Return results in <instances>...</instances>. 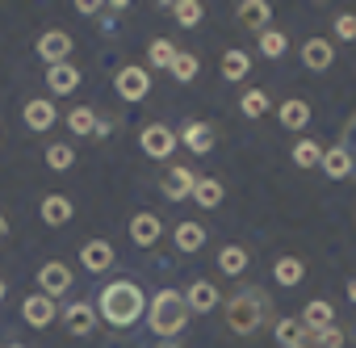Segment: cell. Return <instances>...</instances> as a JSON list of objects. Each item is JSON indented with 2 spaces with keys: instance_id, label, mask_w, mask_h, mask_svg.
Returning a JSON list of instances; mask_svg holds the SVG:
<instances>
[{
  "instance_id": "31",
  "label": "cell",
  "mask_w": 356,
  "mask_h": 348,
  "mask_svg": "<svg viewBox=\"0 0 356 348\" xmlns=\"http://www.w3.org/2000/svg\"><path fill=\"white\" fill-rule=\"evenodd\" d=\"M147 59H151V68L168 72V68H172V59H176V47H172L168 38H151V42H147Z\"/></svg>"
},
{
  "instance_id": "10",
  "label": "cell",
  "mask_w": 356,
  "mask_h": 348,
  "mask_svg": "<svg viewBox=\"0 0 356 348\" xmlns=\"http://www.w3.org/2000/svg\"><path fill=\"white\" fill-rule=\"evenodd\" d=\"M235 17H239V26H248V30L264 34V30H268V22H273V5H268V0H243V5L235 9Z\"/></svg>"
},
{
  "instance_id": "8",
  "label": "cell",
  "mask_w": 356,
  "mask_h": 348,
  "mask_svg": "<svg viewBox=\"0 0 356 348\" xmlns=\"http://www.w3.org/2000/svg\"><path fill=\"white\" fill-rule=\"evenodd\" d=\"M38 290H42L47 298L67 294V290H72V269H67L63 260H47V264L38 269Z\"/></svg>"
},
{
  "instance_id": "9",
  "label": "cell",
  "mask_w": 356,
  "mask_h": 348,
  "mask_svg": "<svg viewBox=\"0 0 356 348\" xmlns=\"http://www.w3.org/2000/svg\"><path fill=\"white\" fill-rule=\"evenodd\" d=\"M22 319H26L30 327H51V323L59 319V306H55V298H47V294H30V298L22 302Z\"/></svg>"
},
{
  "instance_id": "33",
  "label": "cell",
  "mask_w": 356,
  "mask_h": 348,
  "mask_svg": "<svg viewBox=\"0 0 356 348\" xmlns=\"http://www.w3.org/2000/svg\"><path fill=\"white\" fill-rule=\"evenodd\" d=\"M298 348H343V327H327V331H306V340Z\"/></svg>"
},
{
  "instance_id": "4",
  "label": "cell",
  "mask_w": 356,
  "mask_h": 348,
  "mask_svg": "<svg viewBox=\"0 0 356 348\" xmlns=\"http://www.w3.org/2000/svg\"><path fill=\"white\" fill-rule=\"evenodd\" d=\"M138 143H143V151H147L151 159H172V151L181 147L176 130H172V126H163V122H151V126H143Z\"/></svg>"
},
{
  "instance_id": "3",
  "label": "cell",
  "mask_w": 356,
  "mask_h": 348,
  "mask_svg": "<svg viewBox=\"0 0 356 348\" xmlns=\"http://www.w3.org/2000/svg\"><path fill=\"white\" fill-rule=\"evenodd\" d=\"M147 323H151V331L163 335V340L181 335L185 323H189V302H185V294H181V290H159V294L147 302Z\"/></svg>"
},
{
  "instance_id": "14",
  "label": "cell",
  "mask_w": 356,
  "mask_h": 348,
  "mask_svg": "<svg viewBox=\"0 0 356 348\" xmlns=\"http://www.w3.org/2000/svg\"><path fill=\"white\" fill-rule=\"evenodd\" d=\"M38 214H42L47 227H63V223H72L76 206H72V198H63V193H47L42 206H38Z\"/></svg>"
},
{
  "instance_id": "7",
  "label": "cell",
  "mask_w": 356,
  "mask_h": 348,
  "mask_svg": "<svg viewBox=\"0 0 356 348\" xmlns=\"http://www.w3.org/2000/svg\"><path fill=\"white\" fill-rule=\"evenodd\" d=\"M113 88H118V97L122 101H143L147 93H151V72L147 68H122L118 76H113Z\"/></svg>"
},
{
  "instance_id": "17",
  "label": "cell",
  "mask_w": 356,
  "mask_h": 348,
  "mask_svg": "<svg viewBox=\"0 0 356 348\" xmlns=\"http://www.w3.org/2000/svg\"><path fill=\"white\" fill-rule=\"evenodd\" d=\"M22 122L30 126V130H51L55 122H59V109L51 105V101H26V109H22Z\"/></svg>"
},
{
  "instance_id": "36",
  "label": "cell",
  "mask_w": 356,
  "mask_h": 348,
  "mask_svg": "<svg viewBox=\"0 0 356 348\" xmlns=\"http://www.w3.org/2000/svg\"><path fill=\"white\" fill-rule=\"evenodd\" d=\"M181 84H189L193 76H197V55H189V51H176V59H172V68H168Z\"/></svg>"
},
{
  "instance_id": "21",
  "label": "cell",
  "mask_w": 356,
  "mask_h": 348,
  "mask_svg": "<svg viewBox=\"0 0 356 348\" xmlns=\"http://www.w3.org/2000/svg\"><path fill=\"white\" fill-rule=\"evenodd\" d=\"M310 113H314V109H310L302 97H289V101H281V109H277V118H281V126H285V130H306Z\"/></svg>"
},
{
  "instance_id": "22",
  "label": "cell",
  "mask_w": 356,
  "mask_h": 348,
  "mask_svg": "<svg viewBox=\"0 0 356 348\" xmlns=\"http://www.w3.org/2000/svg\"><path fill=\"white\" fill-rule=\"evenodd\" d=\"M159 231H163V223H159L155 214H147V210L130 219V239H134L138 248H151V244L159 239Z\"/></svg>"
},
{
  "instance_id": "13",
  "label": "cell",
  "mask_w": 356,
  "mask_h": 348,
  "mask_svg": "<svg viewBox=\"0 0 356 348\" xmlns=\"http://www.w3.org/2000/svg\"><path fill=\"white\" fill-rule=\"evenodd\" d=\"M67 126H72V134H80V139H92V134H101V139H105V130H109V126L97 118V109H92V105L72 109V113H67Z\"/></svg>"
},
{
  "instance_id": "11",
  "label": "cell",
  "mask_w": 356,
  "mask_h": 348,
  "mask_svg": "<svg viewBox=\"0 0 356 348\" xmlns=\"http://www.w3.org/2000/svg\"><path fill=\"white\" fill-rule=\"evenodd\" d=\"M63 327H67L72 335H92V331H97V306L72 302V306L63 310Z\"/></svg>"
},
{
  "instance_id": "25",
  "label": "cell",
  "mask_w": 356,
  "mask_h": 348,
  "mask_svg": "<svg viewBox=\"0 0 356 348\" xmlns=\"http://www.w3.org/2000/svg\"><path fill=\"white\" fill-rule=\"evenodd\" d=\"M185 302H189V315H193V310H202V315H206V310H214V306H218V290H214L210 281H193V285H189V294H185Z\"/></svg>"
},
{
  "instance_id": "45",
  "label": "cell",
  "mask_w": 356,
  "mask_h": 348,
  "mask_svg": "<svg viewBox=\"0 0 356 348\" xmlns=\"http://www.w3.org/2000/svg\"><path fill=\"white\" fill-rule=\"evenodd\" d=\"M163 348H181V344H163Z\"/></svg>"
},
{
  "instance_id": "1",
  "label": "cell",
  "mask_w": 356,
  "mask_h": 348,
  "mask_svg": "<svg viewBox=\"0 0 356 348\" xmlns=\"http://www.w3.org/2000/svg\"><path fill=\"white\" fill-rule=\"evenodd\" d=\"M147 310V294L138 281H109L101 294H97V319H105L109 327H130L138 323V315Z\"/></svg>"
},
{
  "instance_id": "44",
  "label": "cell",
  "mask_w": 356,
  "mask_h": 348,
  "mask_svg": "<svg viewBox=\"0 0 356 348\" xmlns=\"http://www.w3.org/2000/svg\"><path fill=\"white\" fill-rule=\"evenodd\" d=\"M5 348H26V344H5Z\"/></svg>"
},
{
  "instance_id": "38",
  "label": "cell",
  "mask_w": 356,
  "mask_h": 348,
  "mask_svg": "<svg viewBox=\"0 0 356 348\" xmlns=\"http://www.w3.org/2000/svg\"><path fill=\"white\" fill-rule=\"evenodd\" d=\"M335 38L339 42H356V13H339L335 17Z\"/></svg>"
},
{
  "instance_id": "37",
  "label": "cell",
  "mask_w": 356,
  "mask_h": 348,
  "mask_svg": "<svg viewBox=\"0 0 356 348\" xmlns=\"http://www.w3.org/2000/svg\"><path fill=\"white\" fill-rule=\"evenodd\" d=\"M285 47H289V38H285L281 30H264V34H260V55H264V59H281Z\"/></svg>"
},
{
  "instance_id": "15",
  "label": "cell",
  "mask_w": 356,
  "mask_h": 348,
  "mask_svg": "<svg viewBox=\"0 0 356 348\" xmlns=\"http://www.w3.org/2000/svg\"><path fill=\"white\" fill-rule=\"evenodd\" d=\"M298 323L306 331H327V327H335V310H331L327 298H314V302H306V310L298 315Z\"/></svg>"
},
{
  "instance_id": "40",
  "label": "cell",
  "mask_w": 356,
  "mask_h": 348,
  "mask_svg": "<svg viewBox=\"0 0 356 348\" xmlns=\"http://www.w3.org/2000/svg\"><path fill=\"white\" fill-rule=\"evenodd\" d=\"M72 9H80L84 17H92V13H97V9H105V5H97V0H76V5H72Z\"/></svg>"
},
{
  "instance_id": "6",
  "label": "cell",
  "mask_w": 356,
  "mask_h": 348,
  "mask_svg": "<svg viewBox=\"0 0 356 348\" xmlns=\"http://www.w3.org/2000/svg\"><path fill=\"white\" fill-rule=\"evenodd\" d=\"M34 47H38V59H42L47 68H55V63H72V47H76V42H72V34H63V30H47Z\"/></svg>"
},
{
  "instance_id": "39",
  "label": "cell",
  "mask_w": 356,
  "mask_h": 348,
  "mask_svg": "<svg viewBox=\"0 0 356 348\" xmlns=\"http://www.w3.org/2000/svg\"><path fill=\"white\" fill-rule=\"evenodd\" d=\"M339 147H343V151L352 155V168H356V113H352V118L343 122V143H339Z\"/></svg>"
},
{
  "instance_id": "20",
  "label": "cell",
  "mask_w": 356,
  "mask_h": 348,
  "mask_svg": "<svg viewBox=\"0 0 356 348\" xmlns=\"http://www.w3.org/2000/svg\"><path fill=\"white\" fill-rule=\"evenodd\" d=\"M80 264H84L88 273H105V269L113 264V248H109L105 239H88V244L80 248Z\"/></svg>"
},
{
  "instance_id": "42",
  "label": "cell",
  "mask_w": 356,
  "mask_h": 348,
  "mask_svg": "<svg viewBox=\"0 0 356 348\" xmlns=\"http://www.w3.org/2000/svg\"><path fill=\"white\" fill-rule=\"evenodd\" d=\"M348 298H352V302H356V277H352V281H348Z\"/></svg>"
},
{
  "instance_id": "2",
  "label": "cell",
  "mask_w": 356,
  "mask_h": 348,
  "mask_svg": "<svg viewBox=\"0 0 356 348\" xmlns=\"http://www.w3.org/2000/svg\"><path fill=\"white\" fill-rule=\"evenodd\" d=\"M227 327L235 331V335H256V331H264L268 327V319H273V302H268V294L264 290H256V285H243V290H235L231 298H227Z\"/></svg>"
},
{
  "instance_id": "32",
  "label": "cell",
  "mask_w": 356,
  "mask_h": 348,
  "mask_svg": "<svg viewBox=\"0 0 356 348\" xmlns=\"http://www.w3.org/2000/svg\"><path fill=\"white\" fill-rule=\"evenodd\" d=\"M239 109H243V118H264V113L273 109V101H268L264 88H248L243 101H239Z\"/></svg>"
},
{
  "instance_id": "43",
  "label": "cell",
  "mask_w": 356,
  "mask_h": 348,
  "mask_svg": "<svg viewBox=\"0 0 356 348\" xmlns=\"http://www.w3.org/2000/svg\"><path fill=\"white\" fill-rule=\"evenodd\" d=\"M5 294H9V285H5V277H0V302H5Z\"/></svg>"
},
{
  "instance_id": "34",
  "label": "cell",
  "mask_w": 356,
  "mask_h": 348,
  "mask_svg": "<svg viewBox=\"0 0 356 348\" xmlns=\"http://www.w3.org/2000/svg\"><path fill=\"white\" fill-rule=\"evenodd\" d=\"M72 164H76L72 143H51V147H47V168H51V172H67Z\"/></svg>"
},
{
  "instance_id": "30",
  "label": "cell",
  "mask_w": 356,
  "mask_h": 348,
  "mask_svg": "<svg viewBox=\"0 0 356 348\" xmlns=\"http://www.w3.org/2000/svg\"><path fill=\"white\" fill-rule=\"evenodd\" d=\"M289 155H293V164H298V168H306V172H310V168H318V159H323V143L302 139V143H293V151H289Z\"/></svg>"
},
{
  "instance_id": "19",
  "label": "cell",
  "mask_w": 356,
  "mask_h": 348,
  "mask_svg": "<svg viewBox=\"0 0 356 348\" xmlns=\"http://www.w3.org/2000/svg\"><path fill=\"white\" fill-rule=\"evenodd\" d=\"M47 88H51L55 97H67V93L80 88V72H76L72 63H55V68H47Z\"/></svg>"
},
{
  "instance_id": "5",
  "label": "cell",
  "mask_w": 356,
  "mask_h": 348,
  "mask_svg": "<svg viewBox=\"0 0 356 348\" xmlns=\"http://www.w3.org/2000/svg\"><path fill=\"white\" fill-rule=\"evenodd\" d=\"M193 185H197V172H193V168H185V164H172L163 177H159V193H163V198H172V202L193 198Z\"/></svg>"
},
{
  "instance_id": "26",
  "label": "cell",
  "mask_w": 356,
  "mask_h": 348,
  "mask_svg": "<svg viewBox=\"0 0 356 348\" xmlns=\"http://www.w3.org/2000/svg\"><path fill=\"white\" fill-rule=\"evenodd\" d=\"M273 277H277V285L289 290V285H298V281L306 277V264H302L298 256H281V260L273 264Z\"/></svg>"
},
{
  "instance_id": "24",
  "label": "cell",
  "mask_w": 356,
  "mask_h": 348,
  "mask_svg": "<svg viewBox=\"0 0 356 348\" xmlns=\"http://www.w3.org/2000/svg\"><path fill=\"white\" fill-rule=\"evenodd\" d=\"M163 13H172L176 17V26H185V30H193V26H202V17H206V9L197 5V0H176V5H159Z\"/></svg>"
},
{
  "instance_id": "16",
  "label": "cell",
  "mask_w": 356,
  "mask_h": 348,
  "mask_svg": "<svg viewBox=\"0 0 356 348\" xmlns=\"http://www.w3.org/2000/svg\"><path fill=\"white\" fill-rule=\"evenodd\" d=\"M318 168H323V177H331V181H348L352 177V155L343 147H323Z\"/></svg>"
},
{
  "instance_id": "28",
  "label": "cell",
  "mask_w": 356,
  "mask_h": 348,
  "mask_svg": "<svg viewBox=\"0 0 356 348\" xmlns=\"http://www.w3.org/2000/svg\"><path fill=\"white\" fill-rule=\"evenodd\" d=\"M172 239H176V248H181V252H197L206 244V227L202 223H181Z\"/></svg>"
},
{
  "instance_id": "23",
  "label": "cell",
  "mask_w": 356,
  "mask_h": 348,
  "mask_svg": "<svg viewBox=\"0 0 356 348\" xmlns=\"http://www.w3.org/2000/svg\"><path fill=\"white\" fill-rule=\"evenodd\" d=\"M222 198H227L222 181H214V177H197V185H193V202H197L202 210H214V206H222Z\"/></svg>"
},
{
  "instance_id": "35",
  "label": "cell",
  "mask_w": 356,
  "mask_h": 348,
  "mask_svg": "<svg viewBox=\"0 0 356 348\" xmlns=\"http://www.w3.org/2000/svg\"><path fill=\"white\" fill-rule=\"evenodd\" d=\"M277 344H285V348H298L302 340H306V327L298 323V319H277Z\"/></svg>"
},
{
  "instance_id": "41",
  "label": "cell",
  "mask_w": 356,
  "mask_h": 348,
  "mask_svg": "<svg viewBox=\"0 0 356 348\" xmlns=\"http://www.w3.org/2000/svg\"><path fill=\"white\" fill-rule=\"evenodd\" d=\"M5 235H9V219L0 214V244H5Z\"/></svg>"
},
{
  "instance_id": "12",
  "label": "cell",
  "mask_w": 356,
  "mask_h": 348,
  "mask_svg": "<svg viewBox=\"0 0 356 348\" xmlns=\"http://www.w3.org/2000/svg\"><path fill=\"white\" fill-rule=\"evenodd\" d=\"M302 63H306L310 72H327V68L335 63V42H327V38L302 42Z\"/></svg>"
},
{
  "instance_id": "27",
  "label": "cell",
  "mask_w": 356,
  "mask_h": 348,
  "mask_svg": "<svg viewBox=\"0 0 356 348\" xmlns=\"http://www.w3.org/2000/svg\"><path fill=\"white\" fill-rule=\"evenodd\" d=\"M218 269H222L227 277H239V273L248 269V248H239V244H227V248L218 252Z\"/></svg>"
},
{
  "instance_id": "18",
  "label": "cell",
  "mask_w": 356,
  "mask_h": 348,
  "mask_svg": "<svg viewBox=\"0 0 356 348\" xmlns=\"http://www.w3.org/2000/svg\"><path fill=\"white\" fill-rule=\"evenodd\" d=\"M176 139H181L193 155H206V151H214V126H206V122H189L181 134H176Z\"/></svg>"
},
{
  "instance_id": "29",
  "label": "cell",
  "mask_w": 356,
  "mask_h": 348,
  "mask_svg": "<svg viewBox=\"0 0 356 348\" xmlns=\"http://www.w3.org/2000/svg\"><path fill=\"white\" fill-rule=\"evenodd\" d=\"M248 72H252V55H248V51H227V55H222V76H227V80L239 84Z\"/></svg>"
}]
</instances>
